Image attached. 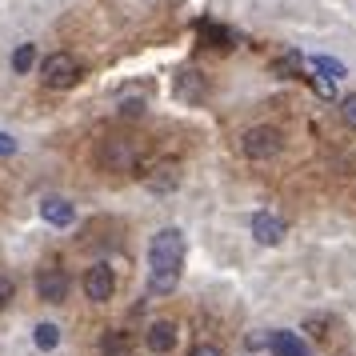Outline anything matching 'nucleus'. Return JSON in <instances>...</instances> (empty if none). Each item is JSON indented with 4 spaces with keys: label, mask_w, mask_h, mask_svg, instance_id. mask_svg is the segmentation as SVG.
<instances>
[{
    "label": "nucleus",
    "mask_w": 356,
    "mask_h": 356,
    "mask_svg": "<svg viewBox=\"0 0 356 356\" xmlns=\"http://www.w3.org/2000/svg\"><path fill=\"white\" fill-rule=\"evenodd\" d=\"M148 264H152V289L156 292H172L184 268V236L177 228H161L152 244H148Z\"/></svg>",
    "instance_id": "1"
},
{
    "label": "nucleus",
    "mask_w": 356,
    "mask_h": 356,
    "mask_svg": "<svg viewBox=\"0 0 356 356\" xmlns=\"http://www.w3.org/2000/svg\"><path fill=\"white\" fill-rule=\"evenodd\" d=\"M280 148H284V136L273 124H257L241 136V152L248 161H273V156H280Z\"/></svg>",
    "instance_id": "2"
},
{
    "label": "nucleus",
    "mask_w": 356,
    "mask_h": 356,
    "mask_svg": "<svg viewBox=\"0 0 356 356\" xmlns=\"http://www.w3.org/2000/svg\"><path fill=\"white\" fill-rule=\"evenodd\" d=\"M40 81L49 84V88H72V84L81 81V65L68 52H52L40 65Z\"/></svg>",
    "instance_id": "3"
},
{
    "label": "nucleus",
    "mask_w": 356,
    "mask_h": 356,
    "mask_svg": "<svg viewBox=\"0 0 356 356\" xmlns=\"http://www.w3.org/2000/svg\"><path fill=\"white\" fill-rule=\"evenodd\" d=\"M97 161L104 168H140V148L124 136H113V140H100Z\"/></svg>",
    "instance_id": "4"
},
{
    "label": "nucleus",
    "mask_w": 356,
    "mask_h": 356,
    "mask_svg": "<svg viewBox=\"0 0 356 356\" xmlns=\"http://www.w3.org/2000/svg\"><path fill=\"white\" fill-rule=\"evenodd\" d=\"M116 292V276L108 264H92L88 273H84V296L88 300H97V305H104V300H113Z\"/></svg>",
    "instance_id": "5"
},
{
    "label": "nucleus",
    "mask_w": 356,
    "mask_h": 356,
    "mask_svg": "<svg viewBox=\"0 0 356 356\" xmlns=\"http://www.w3.org/2000/svg\"><path fill=\"white\" fill-rule=\"evenodd\" d=\"M36 296L44 300V305H60L68 296V276L60 268H44V273L36 276Z\"/></svg>",
    "instance_id": "6"
},
{
    "label": "nucleus",
    "mask_w": 356,
    "mask_h": 356,
    "mask_svg": "<svg viewBox=\"0 0 356 356\" xmlns=\"http://www.w3.org/2000/svg\"><path fill=\"white\" fill-rule=\"evenodd\" d=\"M145 344L156 356H168L172 348H177V324H172V321H152V324H148Z\"/></svg>",
    "instance_id": "7"
},
{
    "label": "nucleus",
    "mask_w": 356,
    "mask_h": 356,
    "mask_svg": "<svg viewBox=\"0 0 356 356\" xmlns=\"http://www.w3.org/2000/svg\"><path fill=\"white\" fill-rule=\"evenodd\" d=\"M252 236H257L260 244H280L284 241V220L273 216V212H257V216H252Z\"/></svg>",
    "instance_id": "8"
},
{
    "label": "nucleus",
    "mask_w": 356,
    "mask_h": 356,
    "mask_svg": "<svg viewBox=\"0 0 356 356\" xmlns=\"http://www.w3.org/2000/svg\"><path fill=\"white\" fill-rule=\"evenodd\" d=\"M268 348H273L276 356H312L296 332H273V337H268Z\"/></svg>",
    "instance_id": "9"
},
{
    "label": "nucleus",
    "mask_w": 356,
    "mask_h": 356,
    "mask_svg": "<svg viewBox=\"0 0 356 356\" xmlns=\"http://www.w3.org/2000/svg\"><path fill=\"white\" fill-rule=\"evenodd\" d=\"M40 216H44L49 225L65 228V225H72V204H68V200H60V196H49V200L40 204Z\"/></svg>",
    "instance_id": "10"
},
{
    "label": "nucleus",
    "mask_w": 356,
    "mask_h": 356,
    "mask_svg": "<svg viewBox=\"0 0 356 356\" xmlns=\"http://www.w3.org/2000/svg\"><path fill=\"white\" fill-rule=\"evenodd\" d=\"M204 92H209L204 76H196V72H180L177 76V97L180 100H204Z\"/></svg>",
    "instance_id": "11"
},
{
    "label": "nucleus",
    "mask_w": 356,
    "mask_h": 356,
    "mask_svg": "<svg viewBox=\"0 0 356 356\" xmlns=\"http://www.w3.org/2000/svg\"><path fill=\"white\" fill-rule=\"evenodd\" d=\"M132 353V344L124 332H108V337L100 340V356H129Z\"/></svg>",
    "instance_id": "12"
},
{
    "label": "nucleus",
    "mask_w": 356,
    "mask_h": 356,
    "mask_svg": "<svg viewBox=\"0 0 356 356\" xmlns=\"http://www.w3.org/2000/svg\"><path fill=\"white\" fill-rule=\"evenodd\" d=\"M33 340H36V348H44V353H49V348L60 344V328H56V324H36Z\"/></svg>",
    "instance_id": "13"
},
{
    "label": "nucleus",
    "mask_w": 356,
    "mask_h": 356,
    "mask_svg": "<svg viewBox=\"0 0 356 356\" xmlns=\"http://www.w3.org/2000/svg\"><path fill=\"white\" fill-rule=\"evenodd\" d=\"M273 72H276V76H284V81L300 76V56H296V52H289V56H276V60H273Z\"/></svg>",
    "instance_id": "14"
},
{
    "label": "nucleus",
    "mask_w": 356,
    "mask_h": 356,
    "mask_svg": "<svg viewBox=\"0 0 356 356\" xmlns=\"http://www.w3.org/2000/svg\"><path fill=\"white\" fill-rule=\"evenodd\" d=\"M33 65H36V49L33 44H20V49L13 52V68H17V72H29Z\"/></svg>",
    "instance_id": "15"
},
{
    "label": "nucleus",
    "mask_w": 356,
    "mask_h": 356,
    "mask_svg": "<svg viewBox=\"0 0 356 356\" xmlns=\"http://www.w3.org/2000/svg\"><path fill=\"white\" fill-rule=\"evenodd\" d=\"M200 36H209L216 49H228V44H232V36H228L225 29H216V24H200Z\"/></svg>",
    "instance_id": "16"
},
{
    "label": "nucleus",
    "mask_w": 356,
    "mask_h": 356,
    "mask_svg": "<svg viewBox=\"0 0 356 356\" xmlns=\"http://www.w3.org/2000/svg\"><path fill=\"white\" fill-rule=\"evenodd\" d=\"M120 116H129V120L145 116V97H124L120 100Z\"/></svg>",
    "instance_id": "17"
},
{
    "label": "nucleus",
    "mask_w": 356,
    "mask_h": 356,
    "mask_svg": "<svg viewBox=\"0 0 356 356\" xmlns=\"http://www.w3.org/2000/svg\"><path fill=\"white\" fill-rule=\"evenodd\" d=\"M340 120H344V124H348V129L356 132V92H353V97L340 100Z\"/></svg>",
    "instance_id": "18"
},
{
    "label": "nucleus",
    "mask_w": 356,
    "mask_h": 356,
    "mask_svg": "<svg viewBox=\"0 0 356 356\" xmlns=\"http://www.w3.org/2000/svg\"><path fill=\"white\" fill-rule=\"evenodd\" d=\"M13 296H17V284H13V276H4V273H0V312H4V308L13 305Z\"/></svg>",
    "instance_id": "19"
},
{
    "label": "nucleus",
    "mask_w": 356,
    "mask_h": 356,
    "mask_svg": "<svg viewBox=\"0 0 356 356\" xmlns=\"http://www.w3.org/2000/svg\"><path fill=\"white\" fill-rule=\"evenodd\" d=\"M316 68H321V72H328L332 81H337V76H344V65H340V60H328V56H316Z\"/></svg>",
    "instance_id": "20"
},
{
    "label": "nucleus",
    "mask_w": 356,
    "mask_h": 356,
    "mask_svg": "<svg viewBox=\"0 0 356 356\" xmlns=\"http://www.w3.org/2000/svg\"><path fill=\"white\" fill-rule=\"evenodd\" d=\"M8 152H17V140L8 132H0V156H8Z\"/></svg>",
    "instance_id": "21"
},
{
    "label": "nucleus",
    "mask_w": 356,
    "mask_h": 356,
    "mask_svg": "<svg viewBox=\"0 0 356 356\" xmlns=\"http://www.w3.org/2000/svg\"><path fill=\"white\" fill-rule=\"evenodd\" d=\"M188 356H220V348H216V344H196Z\"/></svg>",
    "instance_id": "22"
},
{
    "label": "nucleus",
    "mask_w": 356,
    "mask_h": 356,
    "mask_svg": "<svg viewBox=\"0 0 356 356\" xmlns=\"http://www.w3.org/2000/svg\"><path fill=\"white\" fill-rule=\"evenodd\" d=\"M308 328H312L316 337H324V328H328V321H324V316H312V321H308Z\"/></svg>",
    "instance_id": "23"
}]
</instances>
